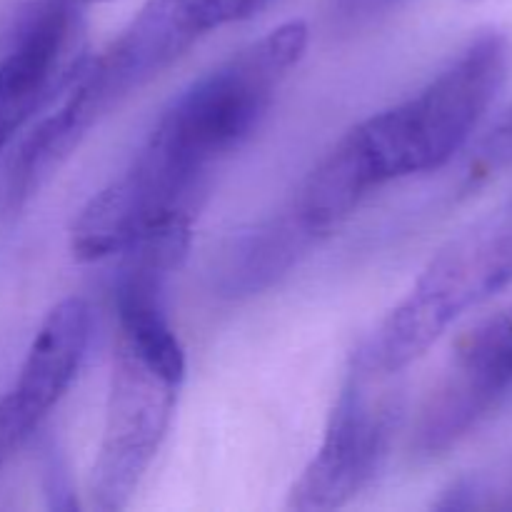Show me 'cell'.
Returning a JSON list of instances; mask_svg holds the SVG:
<instances>
[{
    "instance_id": "cell-6",
    "label": "cell",
    "mask_w": 512,
    "mask_h": 512,
    "mask_svg": "<svg viewBox=\"0 0 512 512\" xmlns=\"http://www.w3.org/2000/svg\"><path fill=\"white\" fill-rule=\"evenodd\" d=\"M355 370L335 400L318 453L290 490V510L343 508L373 483L388 458L400 400L393 390H375L373 370L360 363Z\"/></svg>"
},
{
    "instance_id": "cell-1",
    "label": "cell",
    "mask_w": 512,
    "mask_h": 512,
    "mask_svg": "<svg viewBox=\"0 0 512 512\" xmlns=\"http://www.w3.org/2000/svg\"><path fill=\"white\" fill-rule=\"evenodd\" d=\"M308 38L303 20H288L195 80L160 115L133 163L173 198H198L208 170L265 118L280 85L303 60Z\"/></svg>"
},
{
    "instance_id": "cell-3",
    "label": "cell",
    "mask_w": 512,
    "mask_h": 512,
    "mask_svg": "<svg viewBox=\"0 0 512 512\" xmlns=\"http://www.w3.org/2000/svg\"><path fill=\"white\" fill-rule=\"evenodd\" d=\"M512 283V195L455 233L410 293L385 315L358 363L398 375L423 358L455 320Z\"/></svg>"
},
{
    "instance_id": "cell-10",
    "label": "cell",
    "mask_w": 512,
    "mask_h": 512,
    "mask_svg": "<svg viewBox=\"0 0 512 512\" xmlns=\"http://www.w3.org/2000/svg\"><path fill=\"white\" fill-rule=\"evenodd\" d=\"M308 243H313V238L300 228L293 213L245 235L233 248V263L225 270L228 290H258L270 283L293 265L295 253Z\"/></svg>"
},
{
    "instance_id": "cell-12",
    "label": "cell",
    "mask_w": 512,
    "mask_h": 512,
    "mask_svg": "<svg viewBox=\"0 0 512 512\" xmlns=\"http://www.w3.org/2000/svg\"><path fill=\"white\" fill-rule=\"evenodd\" d=\"M475 168H478V175H493L512 168V105L480 145Z\"/></svg>"
},
{
    "instance_id": "cell-2",
    "label": "cell",
    "mask_w": 512,
    "mask_h": 512,
    "mask_svg": "<svg viewBox=\"0 0 512 512\" xmlns=\"http://www.w3.org/2000/svg\"><path fill=\"white\" fill-rule=\"evenodd\" d=\"M512 68V43L483 30L413 98L370 115L343 135L370 188L438 170L468 143Z\"/></svg>"
},
{
    "instance_id": "cell-5",
    "label": "cell",
    "mask_w": 512,
    "mask_h": 512,
    "mask_svg": "<svg viewBox=\"0 0 512 512\" xmlns=\"http://www.w3.org/2000/svg\"><path fill=\"white\" fill-rule=\"evenodd\" d=\"M180 383L153 368L123 335L115 338L105 425L90 473L95 510L128 508L168 435Z\"/></svg>"
},
{
    "instance_id": "cell-8",
    "label": "cell",
    "mask_w": 512,
    "mask_h": 512,
    "mask_svg": "<svg viewBox=\"0 0 512 512\" xmlns=\"http://www.w3.org/2000/svg\"><path fill=\"white\" fill-rule=\"evenodd\" d=\"M83 8L70 0H35L0 58V150L85 65Z\"/></svg>"
},
{
    "instance_id": "cell-13",
    "label": "cell",
    "mask_w": 512,
    "mask_h": 512,
    "mask_svg": "<svg viewBox=\"0 0 512 512\" xmlns=\"http://www.w3.org/2000/svg\"><path fill=\"white\" fill-rule=\"evenodd\" d=\"M70 3L80 5V8H85V5H93V3H108V0H70Z\"/></svg>"
},
{
    "instance_id": "cell-4",
    "label": "cell",
    "mask_w": 512,
    "mask_h": 512,
    "mask_svg": "<svg viewBox=\"0 0 512 512\" xmlns=\"http://www.w3.org/2000/svg\"><path fill=\"white\" fill-rule=\"evenodd\" d=\"M273 0H148L128 28L83 65L60 105L70 125L88 133L128 95L158 78L200 38L263 13Z\"/></svg>"
},
{
    "instance_id": "cell-7",
    "label": "cell",
    "mask_w": 512,
    "mask_h": 512,
    "mask_svg": "<svg viewBox=\"0 0 512 512\" xmlns=\"http://www.w3.org/2000/svg\"><path fill=\"white\" fill-rule=\"evenodd\" d=\"M512 388V308L475 325L458 343L420 408L415 448L443 455L483 423Z\"/></svg>"
},
{
    "instance_id": "cell-11",
    "label": "cell",
    "mask_w": 512,
    "mask_h": 512,
    "mask_svg": "<svg viewBox=\"0 0 512 512\" xmlns=\"http://www.w3.org/2000/svg\"><path fill=\"white\" fill-rule=\"evenodd\" d=\"M433 508L445 512H510L512 455L455 478L445 485Z\"/></svg>"
},
{
    "instance_id": "cell-9",
    "label": "cell",
    "mask_w": 512,
    "mask_h": 512,
    "mask_svg": "<svg viewBox=\"0 0 512 512\" xmlns=\"http://www.w3.org/2000/svg\"><path fill=\"white\" fill-rule=\"evenodd\" d=\"M93 335V313L83 298H65L45 315L18 380L0 398V465L13 458L78 378Z\"/></svg>"
}]
</instances>
